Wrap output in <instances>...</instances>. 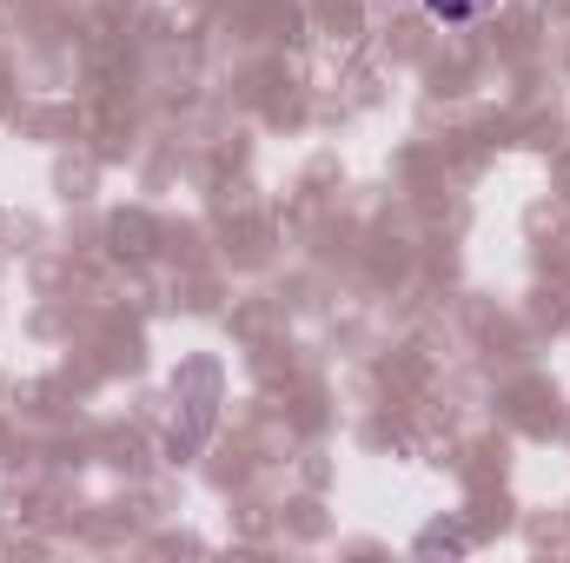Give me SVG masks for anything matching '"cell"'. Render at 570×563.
<instances>
[{"mask_svg":"<svg viewBox=\"0 0 570 563\" xmlns=\"http://www.w3.org/2000/svg\"><path fill=\"white\" fill-rule=\"evenodd\" d=\"M431 13H438V20H478V7H484V0H425Z\"/></svg>","mask_w":570,"mask_h":563,"instance_id":"cell-1","label":"cell"}]
</instances>
